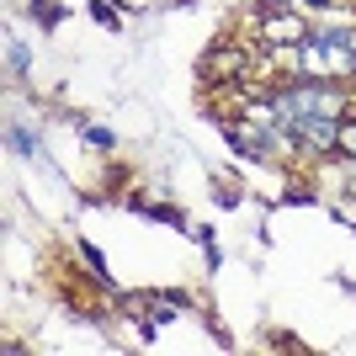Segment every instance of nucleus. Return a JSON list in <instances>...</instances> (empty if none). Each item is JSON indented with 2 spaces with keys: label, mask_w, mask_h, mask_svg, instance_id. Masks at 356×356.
<instances>
[{
  "label": "nucleus",
  "mask_w": 356,
  "mask_h": 356,
  "mask_svg": "<svg viewBox=\"0 0 356 356\" xmlns=\"http://www.w3.org/2000/svg\"><path fill=\"white\" fill-rule=\"evenodd\" d=\"M303 70L330 80V74H351L356 70V32H319L303 38Z\"/></svg>",
  "instance_id": "obj_1"
},
{
  "label": "nucleus",
  "mask_w": 356,
  "mask_h": 356,
  "mask_svg": "<svg viewBox=\"0 0 356 356\" xmlns=\"http://www.w3.org/2000/svg\"><path fill=\"white\" fill-rule=\"evenodd\" d=\"M314 6H325V0H314Z\"/></svg>",
  "instance_id": "obj_6"
},
{
  "label": "nucleus",
  "mask_w": 356,
  "mask_h": 356,
  "mask_svg": "<svg viewBox=\"0 0 356 356\" xmlns=\"http://www.w3.org/2000/svg\"><path fill=\"white\" fill-rule=\"evenodd\" d=\"M287 134L298 138L303 149H335L341 144V128H335V112H309V118H298Z\"/></svg>",
  "instance_id": "obj_2"
},
{
  "label": "nucleus",
  "mask_w": 356,
  "mask_h": 356,
  "mask_svg": "<svg viewBox=\"0 0 356 356\" xmlns=\"http://www.w3.org/2000/svg\"><path fill=\"white\" fill-rule=\"evenodd\" d=\"M11 70H27V48L16 43V38H11Z\"/></svg>",
  "instance_id": "obj_5"
},
{
  "label": "nucleus",
  "mask_w": 356,
  "mask_h": 356,
  "mask_svg": "<svg viewBox=\"0 0 356 356\" xmlns=\"http://www.w3.org/2000/svg\"><path fill=\"white\" fill-rule=\"evenodd\" d=\"M309 38V27H303V16H271L266 22V43H277V48H293V43H303Z\"/></svg>",
  "instance_id": "obj_3"
},
{
  "label": "nucleus",
  "mask_w": 356,
  "mask_h": 356,
  "mask_svg": "<svg viewBox=\"0 0 356 356\" xmlns=\"http://www.w3.org/2000/svg\"><path fill=\"white\" fill-rule=\"evenodd\" d=\"M335 149H346V154L356 160V122H346V128H341V144H335Z\"/></svg>",
  "instance_id": "obj_4"
}]
</instances>
